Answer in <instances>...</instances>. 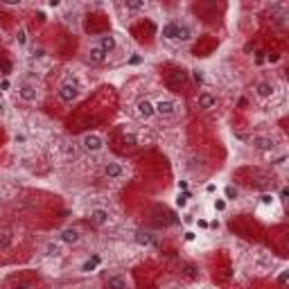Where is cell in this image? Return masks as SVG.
<instances>
[{
  "instance_id": "23",
  "label": "cell",
  "mask_w": 289,
  "mask_h": 289,
  "mask_svg": "<svg viewBox=\"0 0 289 289\" xmlns=\"http://www.w3.org/2000/svg\"><path fill=\"white\" fill-rule=\"evenodd\" d=\"M16 43H18V46H25V43H27V32L23 30V27L16 32Z\"/></svg>"
},
{
  "instance_id": "13",
  "label": "cell",
  "mask_w": 289,
  "mask_h": 289,
  "mask_svg": "<svg viewBox=\"0 0 289 289\" xmlns=\"http://www.w3.org/2000/svg\"><path fill=\"white\" fill-rule=\"evenodd\" d=\"M88 217H91V222L95 224V226H106V224H109V219H111L109 210H104V208H93Z\"/></svg>"
},
{
  "instance_id": "35",
  "label": "cell",
  "mask_w": 289,
  "mask_h": 289,
  "mask_svg": "<svg viewBox=\"0 0 289 289\" xmlns=\"http://www.w3.org/2000/svg\"><path fill=\"white\" fill-rule=\"evenodd\" d=\"M25 136H23V133H18V136H16V143H25Z\"/></svg>"
},
{
  "instance_id": "17",
  "label": "cell",
  "mask_w": 289,
  "mask_h": 289,
  "mask_svg": "<svg viewBox=\"0 0 289 289\" xmlns=\"http://www.w3.org/2000/svg\"><path fill=\"white\" fill-rule=\"evenodd\" d=\"M88 61H91V64H104L106 54L102 52L97 46H91V48H88Z\"/></svg>"
},
{
  "instance_id": "16",
  "label": "cell",
  "mask_w": 289,
  "mask_h": 289,
  "mask_svg": "<svg viewBox=\"0 0 289 289\" xmlns=\"http://www.w3.org/2000/svg\"><path fill=\"white\" fill-rule=\"evenodd\" d=\"M46 256L50 257H61L64 256V244L57 240V242H48L46 244Z\"/></svg>"
},
{
  "instance_id": "28",
  "label": "cell",
  "mask_w": 289,
  "mask_h": 289,
  "mask_svg": "<svg viewBox=\"0 0 289 289\" xmlns=\"http://www.w3.org/2000/svg\"><path fill=\"white\" fill-rule=\"evenodd\" d=\"M260 199H262V204H264V206H273V197H271V194H262Z\"/></svg>"
},
{
  "instance_id": "2",
  "label": "cell",
  "mask_w": 289,
  "mask_h": 289,
  "mask_svg": "<svg viewBox=\"0 0 289 289\" xmlns=\"http://www.w3.org/2000/svg\"><path fill=\"white\" fill-rule=\"evenodd\" d=\"M81 149L88 151V154H99V151L104 149V138L99 136V133L91 131V133H84L81 136Z\"/></svg>"
},
{
  "instance_id": "37",
  "label": "cell",
  "mask_w": 289,
  "mask_h": 289,
  "mask_svg": "<svg viewBox=\"0 0 289 289\" xmlns=\"http://www.w3.org/2000/svg\"><path fill=\"white\" fill-rule=\"evenodd\" d=\"M16 289H30V287H25V285H20V287H16Z\"/></svg>"
},
{
  "instance_id": "26",
  "label": "cell",
  "mask_w": 289,
  "mask_h": 289,
  "mask_svg": "<svg viewBox=\"0 0 289 289\" xmlns=\"http://www.w3.org/2000/svg\"><path fill=\"white\" fill-rule=\"evenodd\" d=\"M188 197H190V194H178V197H177V206H178V208H185V204H188Z\"/></svg>"
},
{
  "instance_id": "11",
  "label": "cell",
  "mask_w": 289,
  "mask_h": 289,
  "mask_svg": "<svg viewBox=\"0 0 289 289\" xmlns=\"http://www.w3.org/2000/svg\"><path fill=\"white\" fill-rule=\"evenodd\" d=\"M197 104H199V109H204V111H212V109L217 106V97L210 91H204V93H199Z\"/></svg>"
},
{
  "instance_id": "7",
  "label": "cell",
  "mask_w": 289,
  "mask_h": 289,
  "mask_svg": "<svg viewBox=\"0 0 289 289\" xmlns=\"http://www.w3.org/2000/svg\"><path fill=\"white\" fill-rule=\"evenodd\" d=\"M97 48L106 54V57H109L111 52H115V50H118V39H115L113 34H104V36H99Z\"/></svg>"
},
{
  "instance_id": "8",
  "label": "cell",
  "mask_w": 289,
  "mask_h": 289,
  "mask_svg": "<svg viewBox=\"0 0 289 289\" xmlns=\"http://www.w3.org/2000/svg\"><path fill=\"white\" fill-rule=\"evenodd\" d=\"M251 147L260 151H271L276 147V140L271 138V136H253L251 138Z\"/></svg>"
},
{
  "instance_id": "18",
  "label": "cell",
  "mask_w": 289,
  "mask_h": 289,
  "mask_svg": "<svg viewBox=\"0 0 289 289\" xmlns=\"http://www.w3.org/2000/svg\"><path fill=\"white\" fill-rule=\"evenodd\" d=\"M104 285L106 289H127V280L122 276H109Z\"/></svg>"
},
{
  "instance_id": "5",
  "label": "cell",
  "mask_w": 289,
  "mask_h": 289,
  "mask_svg": "<svg viewBox=\"0 0 289 289\" xmlns=\"http://www.w3.org/2000/svg\"><path fill=\"white\" fill-rule=\"evenodd\" d=\"M59 242L66 244V246H77V244L81 242V230L68 226V228H64L59 233Z\"/></svg>"
},
{
  "instance_id": "27",
  "label": "cell",
  "mask_w": 289,
  "mask_h": 289,
  "mask_svg": "<svg viewBox=\"0 0 289 289\" xmlns=\"http://www.w3.org/2000/svg\"><path fill=\"white\" fill-rule=\"evenodd\" d=\"M138 242H140V244H151L149 233H138Z\"/></svg>"
},
{
  "instance_id": "32",
  "label": "cell",
  "mask_w": 289,
  "mask_h": 289,
  "mask_svg": "<svg viewBox=\"0 0 289 289\" xmlns=\"http://www.w3.org/2000/svg\"><path fill=\"white\" fill-rule=\"evenodd\" d=\"M0 88H2V91H7V88H9V79H2V81H0Z\"/></svg>"
},
{
  "instance_id": "21",
  "label": "cell",
  "mask_w": 289,
  "mask_h": 289,
  "mask_svg": "<svg viewBox=\"0 0 289 289\" xmlns=\"http://www.w3.org/2000/svg\"><path fill=\"white\" fill-rule=\"evenodd\" d=\"M97 264H99V257H93V260H86V262L81 264V271H84V273H91V269H95Z\"/></svg>"
},
{
  "instance_id": "36",
  "label": "cell",
  "mask_w": 289,
  "mask_h": 289,
  "mask_svg": "<svg viewBox=\"0 0 289 289\" xmlns=\"http://www.w3.org/2000/svg\"><path fill=\"white\" fill-rule=\"evenodd\" d=\"M285 163V156H280V158H276V161H273V165H283Z\"/></svg>"
},
{
  "instance_id": "10",
  "label": "cell",
  "mask_w": 289,
  "mask_h": 289,
  "mask_svg": "<svg viewBox=\"0 0 289 289\" xmlns=\"http://www.w3.org/2000/svg\"><path fill=\"white\" fill-rule=\"evenodd\" d=\"M136 113H138L143 120H149L156 115V111H154V102H149V99H138V104H136Z\"/></svg>"
},
{
  "instance_id": "15",
  "label": "cell",
  "mask_w": 289,
  "mask_h": 289,
  "mask_svg": "<svg viewBox=\"0 0 289 289\" xmlns=\"http://www.w3.org/2000/svg\"><path fill=\"white\" fill-rule=\"evenodd\" d=\"M12 242H14L12 230L7 228V226H0V251H7L12 246Z\"/></svg>"
},
{
  "instance_id": "3",
  "label": "cell",
  "mask_w": 289,
  "mask_h": 289,
  "mask_svg": "<svg viewBox=\"0 0 289 289\" xmlns=\"http://www.w3.org/2000/svg\"><path fill=\"white\" fill-rule=\"evenodd\" d=\"M154 111H156V115L172 118V115H177L178 104L174 102V99H170V97H161L158 102H154Z\"/></svg>"
},
{
  "instance_id": "33",
  "label": "cell",
  "mask_w": 289,
  "mask_h": 289,
  "mask_svg": "<svg viewBox=\"0 0 289 289\" xmlns=\"http://www.w3.org/2000/svg\"><path fill=\"white\" fill-rule=\"evenodd\" d=\"M192 240H194V233H192V230H188V233H185V242H192Z\"/></svg>"
},
{
  "instance_id": "25",
  "label": "cell",
  "mask_w": 289,
  "mask_h": 289,
  "mask_svg": "<svg viewBox=\"0 0 289 289\" xmlns=\"http://www.w3.org/2000/svg\"><path fill=\"white\" fill-rule=\"evenodd\" d=\"M215 210H217V212H224V210H226V199H215Z\"/></svg>"
},
{
  "instance_id": "1",
  "label": "cell",
  "mask_w": 289,
  "mask_h": 289,
  "mask_svg": "<svg viewBox=\"0 0 289 289\" xmlns=\"http://www.w3.org/2000/svg\"><path fill=\"white\" fill-rule=\"evenodd\" d=\"M57 95H59V99L64 102V104H72V102L79 97V84L77 81H70V79H64V81L59 84Z\"/></svg>"
},
{
  "instance_id": "12",
  "label": "cell",
  "mask_w": 289,
  "mask_h": 289,
  "mask_svg": "<svg viewBox=\"0 0 289 289\" xmlns=\"http://www.w3.org/2000/svg\"><path fill=\"white\" fill-rule=\"evenodd\" d=\"M125 174V167L118 163V161H109V163H104V177H109L113 181V178H120Z\"/></svg>"
},
{
  "instance_id": "14",
  "label": "cell",
  "mask_w": 289,
  "mask_h": 289,
  "mask_svg": "<svg viewBox=\"0 0 289 289\" xmlns=\"http://www.w3.org/2000/svg\"><path fill=\"white\" fill-rule=\"evenodd\" d=\"M61 151H64V158H66V161H77V156H79L77 144L70 143V140H66V143L61 144Z\"/></svg>"
},
{
  "instance_id": "30",
  "label": "cell",
  "mask_w": 289,
  "mask_h": 289,
  "mask_svg": "<svg viewBox=\"0 0 289 289\" xmlns=\"http://www.w3.org/2000/svg\"><path fill=\"white\" fill-rule=\"evenodd\" d=\"M34 57H36V59H43V48H36V50H34Z\"/></svg>"
},
{
  "instance_id": "29",
  "label": "cell",
  "mask_w": 289,
  "mask_h": 289,
  "mask_svg": "<svg viewBox=\"0 0 289 289\" xmlns=\"http://www.w3.org/2000/svg\"><path fill=\"white\" fill-rule=\"evenodd\" d=\"M287 278H289V271H283V273L278 276V283H280V285H285V283H287Z\"/></svg>"
},
{
  "instance_id": "19",
  "label": "cell",
  "mask_w": 289,
  "mask_h": 289,
  "mask_svg": "<svg viewBox=\"0 0 289 289\" xmlns=\"http://www.w3.org/2000/svg\"><path fill=\"white\" fill-rule=\"evenodd\" d=\"M192 39V27L188 23H181L178 25V41H190Z\"/></svg>"
},
{
  "instance_id": "6",
  "label": "cell",
  "mask_w": 289,
  "mask_h": 289,
  "mask_svg": "<svg viewBox=\"0 0 289 289\" xmlns=\"http://www.w3.org/2000/svg\"><path fill=\"white\" fill-rule=\"evenodd\" d=\"M253 93H256V97H260V99H269L271 95L276 93V86H273V81L262 79V81H257V84L253 86Z\"/></svg>"
},
{
  "instance_id": "9",
  "label": "cell",
  "mask_w": 289,
  "mask_h": 289,
  "mask_svg": "<svg viewBox=\"0 0 289 289\" xmlns=\"http://www.w3.org/2000/svg\"><path fill=\"white\" fill-rule=\"evenodd\" d=\"M178 20H167L163 27H161V36L165 41H178Z\"/></svg>"
},
{
  "instance_id": "4",
  "label": "cell",
  "mask_w": 289,
  "mask_h": 289,
  "mask_svg": "<svg viewBox=\"0 0 289 289\" xmlns=\"http://www.w3.org/2000/svg\"><path fill=\"white\" fill-rule=\"evenodd\" d=\"M18 99H23L27 104L36 102V99H39V88H36V84H32V81H20L18 84Z\"/></svg>"
},
{
  "instance_id": "31",
  "label": "cell",
  "mask_w": 289,
  "mask_h": 289,
  "mask_svg": "<svg viewBox=\"0 0 289 289\" xmlns=\"http://www.w3.org/2000/svg\"><path fill=\"white\" fill-rule=\"evenodd\" d=\"M287 194H289L287 188H283V190H280V201H287Z\"/></svg>"
},
{
  "instance_id": "24",
  "label": "cell",
  "mask_w": 289,
  "mask_h": 289,
  "mask_svg": "<svg viewBox=\"0 0 289 289\" xmlns=\"http://www.w3.org/2000/svg\"><path fill=\"white\" fill-rule=\"evenodd\" d=\"M192 77H194V81H197V84H204V81H206L204 70H192Z\"/></svg>"
},
{
  "instance_id": "22",
  "label": "cell",
  "mask_w": 289,
  "mask_h": 289,
  "mask_svg": "<svg viewBox=\"0 0 289 289\" xmlns=\"http://www.w3.org/2000/svg\"><path fill=\"white\" fill-rule=\"evenodd\" d=\"M224 194H226V199H228V201H233V199L240 197V190H237V188H233V185H226Z\"/></svg>"
},
{
  "instance_id": "34",
  "label": "cell",
  "mask_w": 289,
  "mask_h": 289,
  "mask_svg": "<svg viewBox=\"0 0 289 289\" xmlns=\"http://www.w3.org/2000/svg\"><path fill=\"white\" fill-rule=\"evenodd\" d=\"M199 228H208V222H206V219H199Z\"/></svg>"
},
{
  "instance_id": "20",
  "label": "cell",
  "mask_w": 289,
  "mask_h": 289,
  "mask_svg": "<svg viewBox=\"0 0 289 289\" xmlns=\"http://www.w3.org/2000/svg\"><path fill=\"white\" fill-rule=\"evenodd\" d=\"M125 7L129 12H140V9H144V0H127Z\"/></svg>"
}]
</instances>
